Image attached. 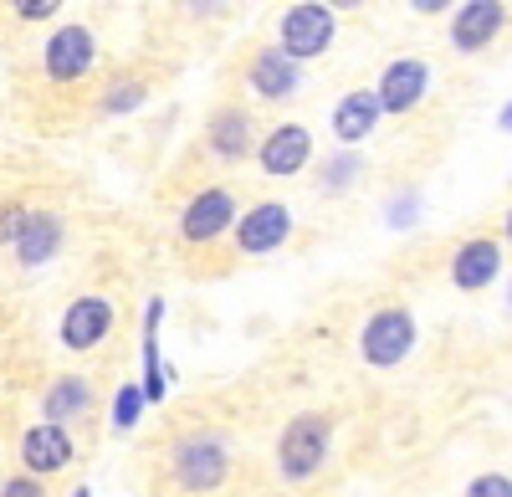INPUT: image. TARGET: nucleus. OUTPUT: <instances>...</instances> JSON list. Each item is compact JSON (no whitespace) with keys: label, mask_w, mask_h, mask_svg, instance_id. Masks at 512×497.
Returning a JSON list of instances; mask_svg holds the SVG:
<instances>
[{"label":"nucleus","mask_w":512,"mask_h":497,"mask_svg":"<svg viewBox=\"0 0 512 497\" xmlns=\"http://www.w3.org/2000/svg\"><path fill=\"white\" fill-rule=\"evenodd\" d=\"M502 129H512V103L502 108Z\"/></svg>","instance_id":"nucleus-30"},{"label":"nucleus","mask_w":512,"mask_h":497,"mask_svg":"<svg viewBox=\"0 0 512 497\" xmlns=\"http://www.w3.org/2000/svg\"><path fill=\"white\" fill-rule=\"evenodd\" d=\"M507 303H512V293H507Z\"/></svg>","instance_id":"nucleus-33"},{"label":"nucleus","mask_w":512,"mask_h":497,"mask_svg":"<svg viewBox=\"0 0 512 497\" xmlns=\"http://www.w3.org/2000/svg\"><path fill=\"white\" fill-rule=\"evenodd\" d=\"M328 11H354V6H364V0H323Z\"/></svg>","instance_id":"nucleus-29"},{"label":"nucleus","mask_w":512,"mask_h":497,"mask_svg":"<svg viewBox=\"0 0 512 497\" xmlns=\"http://www.w3.org/2000/svg\"><path fill=\"white\" fill-rule=\"evenodd\" d=\"M236 195L226 185H205L190 195V205L180 211V241L185 246H205V241H216L236 226Z\"/></svg>","instance_id":"nucleus-5"},{"label":"nucleus","mask_w":512,"mask_h":497,"mask_svg":"<svg viewBox=\"0 0 512 497\" xmlns=\"http://www.w3.org/2000/svg\"><path fill=\"white\" fill-rule=\"evenodd\" d=\"M354 175H359V154H338L323 164V190H344Z\"/></svg>","instance_id":"nucleus-22"},{"label":"nucleus","mask_w":512,"mask_h":497,"mask_svg":"<svg viewBox=\"0 0 512 497\" xmlns=\"http://www.w3.org/2000/svg\"><path fill=\"white\" fill-rule=\"evenodd\" d=\"M231 472V457H226V441L210 436V431H195V436H180L175 451H169V477H175L185 492H216Z\"/></svg>","instance_id":"nucleus-2"},{"label":"nucleus","mask_w":512,"mask_h":497,"mask_svg":"<svg viewBox=\"0 0 512 497\" xmlns=\"http://www.w3.org/2000/svg\"><path fill=\"white\" fill-rule=\"evenodd\" d=\"M502 16H507L502 0H466L456 26H451V47L456 52H482L487 41L502 31Z\"/></svg>","instance_id":"nucleus-16"},{"label":"nucleus","mask_w":512,"mask_h":497,"mask_svg":"<svg viewBox=\"0 0 512 497\" xmlns=\"http://www.w3.org/2000/svg\"><path fill=\"white\" fill-rule=\"evenodd\" d=\"M21 21H52L62 11V0H11Z\"/></svg>","instance_id":"nucleus-25"},{"label":"nucleus","mask_w":512,"mask_h":497,"mask_svg":"<svg viewBox=\"0 0 512 497\" xmlns=\"http://www.w3.org/2000/svg\"><path fill=\"white\" fill-rule=\"evenodd\" d=\"M425 88H431V67H425L420 57H400V62H390L379 72V113H410L420 98H425Z\"/></svg>","instance_id":"nucleus-11"},{"label":"nucleus","mask_w":512,"mask_h":497,"mask_svg":"<svg viewBox=\"0 0 512 497\" xmlns=\"http://www.w3.org/2000/svg\"><path fill=\"white\" fill-rule=\"evenodd\" d=\"M328 441H333V426L328 416H292L277 436V472L282 482H313L328 462Z\"/></svg>","instance_id":"nucleus-1"},{"label":"nucleus","mask_w":512,"mask_h":497,"mask_svg":"<svg viewBox=\"0 0 512 497\" xmlns=\"http://www.w3.org/2000/svg\"><path fill=\"white\" fill-rule=\"evenodd\" d=\"M11 246H16L21 267L52 262V257L62 252V216H52V211H26V221H21V231H16Z\"/></svg>","instance_id":"nucleus-15"},{"label":"nucleus","mask_w":512,"mask_h":497,"mask_svg":"<svg viewBox=\"0 0 512 497\" xmlns=\"http://www.w3.org/2000/svg\"><path fill=\"white\" fill-rule=\"evenodd\" d=\"M72 497H93V487H72Z\"/></svg>","instance_id":"nucleus-31"},{"label":"nucleus","mask_w":512,"mask_h":497,"mask_svg":"<svg viewBox=\"0 0 512 497\" xmlns=\"http://www.w3.org/2000/svg\"><path fill=\"white\" fill-rule=\"evenodd\" d=\"M497 272H502V246H497L492 236L461 241V252L451 257V282L461 287V293H482Z\"/></svg>","instance_id":"nucleus-13"},{"label":"nucleus","mask_w":512,"mask_h":497,"mask_svg":"<svg viewBox=\"0 0 512 497\" xmlns=\"http://www.w3.org/2000/svg\"><path fill=\"white\" fill-rule=\"evenodd\" d=\"M77 457V446L67 436V426L57 421H41V426H26L21 431V467L31 477H62Z\"/></svg>","instance_id":"nucleus-8"},{"label":"nucleus","mask_w":512,"mask_h":497,"mask_svg":"<svg viewBox=\"0 0 512 497\" xmlns=\"http://www.w3.org/2000/svg\"><path fill=\"white\" fill-rule=\"evenodd\" d=\"M374 123H379V98L369 88H354L333 108V139L338 144H359V139L374 134Z\"/></svg>","instance_id":"nucleus-17"},{"label":"nucleus","mask_w":512,"mask_h":497,"mask_svg":"<svg viewBox=\"0 0 512 497\" xmlns=\"http://www.w3.org/2000/svg\"><path fill=\"white\" fill-rule=\"evenodd\" d=\"M308 159H313V134L303 123H277V129L256 144V164H262V175H272V180L308 170Z\"/></svg>","instance_id":"nucleus-9"},{"label":"nucleus","mask_w":512,"mask_h":497,"mask_svg":"<svg viewBox=\"0 0 512 497\" xmlns=\"http://www.w3.org/2000/svg\"><path fill=\"white\" fill-rule=\"evenodd\" d=\"M333 11L323 0H297V6L282 11L277 21V47L292 57V62H308V57H323L333 47Z\"/></svg>","instance_id":"nucleus-3"},{"label":"nucleus","mask_w":512,"mask_h":497,"mask_svg":"<svg viewBox=\"0 0 512 497\" xmlns=\"http://www.w3.org/2000/svg\"><path fill=\"white\" fill-rule=\"evenodd\" d=\"M415 211H420V200H415V195H400V200L390 205V226H410Z\"/></svg>","instance_id":"nucleus-27"},{"label":"nucleus","mask_w":512,"mask_h":497,"mask_svg":"<svg viewBox=\"0 0 512 497\" xmlns=\"http://www.w3.org/2000/svg\"><path fill=\"white\" fill-rule=\"evenodd\" d=\"M139 103H144V82H134V77H118L113 88L103 93L98 113H103V118H118V113H134Z\"/></svg>","instance_id":"nucleus-20"},{"label":"nucleus","mask_w":512,"mask_h":497,"mask_svg":"<svg viewBox=\"0 0 512 497\" xmlns=\"http://www.w3.org/2000/svg\"><path fill=\"white\" fill-rule=\"evenodd\" d=\"M93 62H98V41H93V31L88 26H57L52 36H47V47H41V67H47V77L52 82H82L93 72Z\"/></svg>","instance_id":"nucleus-6"},{"label":"nucleus","mask_w":512,"mask_h":497,"mask_svg":"<svg viewBox=\"0 0 512 497\" xmlns=\"http://www.w3.org/2000/svg\"><path fill=\"white\" fill-rule=\"evenodd\" d=\"M144 405H149V400H144V390H139L134 380H128V385L113 395V431H134V426H139V416H144Z\"/></svg>","instance_id":"nucleus-21"},{"label":"nucleus","mask_w":512,"mask_h":497,"mask_svg":"<svg viewBox=\"0 0 512 497\" xmlns=\"http://www.w3.org/2000/svg\"><path fill=\"white\" fill-rule=\"evenodd\" d=\"M410 6H415V11H425V16H436V11H446V6H451V0H410Z\"/></svg>","instance_id":"nucleus-28"},{"label":"nucleus","mask_w":512,"mask_h":497,"mask_svg":"<svg viewBox=\"0 0 512 497\" xmlns=\"http://www.w3.org/2000/svg\"><path fill=\"white\" fill-rule=\"evenodd\" d=\"M410 349H415V318L405 308H379L359 334V354L374 369H395Z\"/></svg>","instance_id":"nucleus-4"},{"label":"nucleus","mask_w":512,"mask_h":497,"mask_svg":"<svg viewBox=\"0 0 512 497\" xmlns=\"http://www.w3.org/2000/svg\"><path fill=\"white\" fill-rule=\"evenodd\" d=\"M205 144L216 149V159H226V164L246 159V154L256 149V123H251V113H246V108H216V113H210V123H205Z\"/></svg>","instance_id":"nucleus-14"},{"label":"nucleus","mask_w":512,"mask_h":497,"mask_svg":"<svg viewBox=\"0 0 512 497\" xmlns=\"http://www.w3.org/2000/svg\"><path fill=\"white\" fill-rule=\"evenodd\" d=\"M466 497H512V477H502V472H482V477H472Z\"/></svg>","instance_id":"nucleus-23"},{"label":"nucleus","mask_w":512,"mask_h":497,"mask_svg":"<svg viewBox=\"0 0 512 497\" xmlns=\"http://www.w3.org/2000/svg\"><path fill=\"white\" fill-rule=\"evenodd\" d=\"M21 221H26V205H0V246H11V241H16Z\"/></svg>","instance_id":"nucleus-26"},{"label":"nucleus","mask_w":512,"mask_h":497,"mask_svg":"<svg viewBox=\"0 0 512 497\" xmlns=\"http://www.w3.org/2000/svg\"><path fill=\"white\" fill-rule=\"evenodd\" d=\"M159 318H164V298H149V308H144V380H139L144 400H164V390H169L164 359H159Z\"/></svg>","instance_id":"nucleus-19"},{"label":"nucleus","mask_w":512,"mask_h":497,"mask_svg":"<svg viewBox=\"0 0 512 497\" xmlns=\"http://www.w3.org/2000/svg\"><path fill=\"white\" fill-rule=\"evenodd\" d=\"M108 334H113V303H108V298L82 293V298L67 303V313H62V344H67L72 354L98 349Z\"/></svg>","instance_id":"nucleus-10"},{"label":"nucleus","mask_w":512,"mask_h":497,"mask_svg":"<svg viewBox=\"0 0 512 497\" xmlns=\"http://www.w3.org/2000/svg\"><path fill=\"white\" fill-rule=\"evenodd\" d=\"M297 67H303V62H292L282 47H262V52L251 57V67H246V82H251L256 98L282 103V98L297 93V82H303V72H297Z\"/></svg>","instance_id":"nucleus-12"},{"label":"nucleus","mask_w":512,"mask_h":497,"mask_svg":"<svg viewBox=\"0 0 512 497\" xmlns=\"http://www.w3.org/2000/svg\"><path fill=\"white\" fill-rule=\"evenodd\" d=\"M0 497H47V487H41V477H31V472H16V477L0 482Z\"/></svg>","instance_id":"nucleus-24"},{"label":"nucleus","mask_w":512,"mask_h":497,"mask_svg":"<svg viewBox=\"0 0 512 497\" xmlns=\"http://www.w3.org/2000/svg\"><path fill=\"white\" fill-rule=\"evenodd\" d=\"M236 246L246 257H267V252H277V246H287V236H292V211L282 200H256L246 216H236Z\"/></svg>","instance_id":"nucleus-7"},{"label":"nucleus","mask_w":512,"mask_h":497,"mask_svg":"<svg viewBox=\"0 0 512 497\" xmlns=\"http://www.w3.org/2000/svg\"><path fill=\"white\" fill-rule=\"evenodd\" d=\"M41 410H47V421H57V426H67V421H77V416H88V410H93V380H82V375L52 380V390H47V400H41Z\"/></svg>","instance_id":"nucleus-18"},{"label":"nucleus","mask_w":512,"mask_h":497,"mask_svg":"<svg viewBox=\"0 0 512 497\" xmlns=\"http://www.w3.org/2000/svg\"><path fill=\"white\" fill-rule=\"evenodd\" d=\"M507 241H512V211H507Z\"/></svg>","instance_id":"nucleus-32"}]
</instances>
